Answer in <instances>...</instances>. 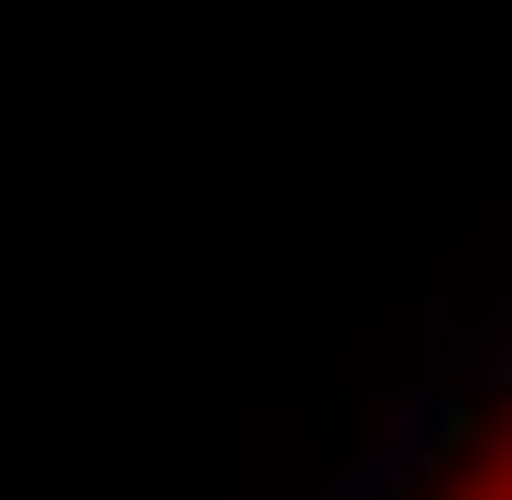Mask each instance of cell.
I'll list each match as a JSON object with an SVG mask.
<instances>
[{
    "instance_id": "obj_1",
    "label": "cell",
    "mask_w": 512,
    "mask_h": 500,
    "mask_svg": "<svg viewBox=\"0 0 512 500\" xmlns=\"http://www.w3.org/2000/svg\"><path fill=\"white\" fill-rule=\"evenodd\" d=\"M450 438H463V400H450V388H400V400H388V425L363 438V475L400 500V488H425V475L450 463Z\"/></svg>"
},
{
    "instance_id": "obj_2",
    "label": "cell",
    "mask_w": 512,
    "mask_h": 500,
    "mask_svg": "<svg viewBox=\"0 0 512 500\" xmlns=\"http://www.w3.org/2000/svg\"><path fill=\"white\" fill-rule=\"evenodd\" d=\"M463 388H475V400H512V338L475 350V363H463Z\"/></svg>"
},
{
    "instance_id": "obj_3",
    "label": "cell",
    "mask_w": 512,
    "mask_h": 500,
    "mask_svg": "<svg viewBox=\"0 0 512 500\" xmlns=\"http://www.w3.org/2000/svg\"><path fill=\"white\" fill-rule=\"evenodd\" d=\"M450 500H512V463H500V475H463V488H450Z\"/></svg>"
}]
</instances>
